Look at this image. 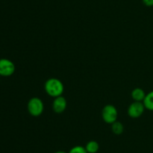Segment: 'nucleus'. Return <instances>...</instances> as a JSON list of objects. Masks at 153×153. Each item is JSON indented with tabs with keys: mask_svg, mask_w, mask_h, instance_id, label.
I'll return each mask as SVG.
<instances>
[{
	"mask_svg": "<svg viewBox=\"0 0 153 153\" xmlns=\"http://www.w3.org/2000/svg\"><path fill=\"white\" fill-rule=\"evenodd\" d=\"M69 153H88L85 147L82 146H76L70 150Z\"/></svg>",
	"mask_w": 153,
	"mask_h": 153,
	"instance_id": "nucleus-11",
	"label": "nucleus"
},
{
	"mask_svg": "<svg viewBox=\"0 0 153 153\" xmlns=\"http://www.w3.org/2000/svg\"><path fill=\"white\" fill-rule=\"evenodd\" d=\"M27 109L31 116L34 117L39 116L44 110V104L43 100L37 97H34L30 99L27 104Z\"/></svg>",
	"mask_w": 153,
	"mask_h": 153,
	"instance_id": "nucleus-2",
	"label": "nucleus"
},
{
	"mask_svg": "<svg viewBox=\"0 0 153 153\" xmlns=\"http://www.w3.org/2000/svg\"><path fill=\"white\" fill-rule=\"evenodd\" d=\"M46 92L52 98L61 96L64 93V86L63 82L58 78H49L46 81L44 85Z\"/></svg>",
	"mask_w": 153,
	"mask_h": 153,
	"instance_id": "nucleus-1",
	"label": "nucleus"
},
{
	"mask_svg": "<svg viewBox=\"0 0 153 153\" xmlns=\"http://www.w3.org/2000/svg\"><path fill=\"white\" fill-rule=\"evenodd\" d=\"M88 153H97L100 149V145L95 140H91L86 144L85 146Z\"/></svg>",
	"mask_w": 153,
	"mask_h": 153,
	"instance_id": "nucleus-9",
	"label": "nucleus"
},
{
	"mask_svg": "<svg viewBox=\"0 0 153 153\" xmlns=\"http://www.w3.org/2000/svg\"><path fill=\"white\" fill-rule=\"evenodd\" d=\"M146 93L144 90L141 88H135L131 92V98L134 100V101L143 102L146 97Z\"/></svg>",
	"mask_w": 153,
	"mask_h": 153,
	"instance_id": "nucleus-7",
	"label": "nucleus"
},
{
	"mask_svg": "<svg viewBox=\"0 0 153 153\" xmlns=\"http://www.w3.org/2000/svg\"><path fill=\"white\" fill-rule=\"evenodd\" d=\"M143 3L147 7H152L153 6V0H142Z\"/></svg>",
	"mask_w": 153,
	"mask_h": 153,
	"instance_id": "nucleus-12",
	"label": "nucleus"
},
{
	"mask_svg": "<svg viewBox=\"0 0 153 153\" xmlns=\"http://www.w3.org/2000/svg\"><path fill=\"white\" fill-rule=\"evenodd\" d=\"M102 117L105 122L113 124L117 121L118 117V111L112 104H107L102 110Z\"/></svg>",
	"mask_w": 153,
	"mask_h": 153,
	"instance_id": "nucleus-3",
	"label": "nucleus"
},
{
	"mask_svg": "<svg viewBox=\"0 0 153 153\" xmlns=\"http://www.w3.org/2000/svg\"><path fill=\"white\" fill-rule=\"evenodd\" d=\"M67 100L62 95L55 98V100H53V103H52V109H53L54 112L58 114L64 112L67 108Z\"/></svg>",
	"mask_w": 153,
	"mask_h": 153,
	"instance_id": "nucleus-6",
	"label": "nucleus"
},
{
	"mask_svg": "<svg viewBox=\"0 0 153 153\" xmlns=\"http://www.w3.org/2000/svg\"><path fill=\"white\" fill-rule=\"evenodd\" d=\"M145 109L146 108H145L143 102L134 101L128 106V115L131 118H137L143 115Z\"/></svg>",
	"mask_w": 153,
	"mask_h": 153,
	"instance_id": "nucleus-5",
	"label": "nucleus"
},
{
	"mask_svg": "<svg viewBox=\"0 0 153 153\" xmlns=\"http://www.w3.org/2000/svg\"><path fill=\"white\" fill-rule=\"evenodd\" d=\"M143 104L146 110L153 111V91L149 92L146 94Z\"/></svg>",
	"mask_w": 153,
	"mask_h": 153,
	"instance_id": "nucleus-8",
	"label": "nucleus"
},
{
	"mask_svg": "<svg viewBox=\"0 0 153 153\" xmlns=\"http://www.w3.org/2000/svg\"><path fill=\"white\" fill-rule=\"evenodd\" d=\"M55 153H67V152H65L64 151H58V152H55Z\"/></svg>",
	"mask_w": 153,
	"mask_h": 153,
	"instance_id": "nucleus-13",
	"label": "nucleus"
},
{
	"mask_svg": "<svg viewBox=\"0 0 153 153\" xmlns=\"http://www.w3.org/2000/svg\"><path fill=\"white\" fill-rule=\"evenodd\" d=\"M15 71V64L8 58H0V75L3 76H11Z\"/></svg>",
	"mask_w": 153,
	"mask_h": 153,
	"instance_id": "nucleus-4",
	"label": "nucleus"
},
{
	"mask_svg": "<svg viewBox=\"0 0 153 153\" xmlns=\"http://www.w3.org/2000/svg\"><path fill=\"white\" fill-rule=\"evenodd\" d=\"M111 130L115 134L120 135L121 134H123V132L124 126L122 122L116 121L113 124H111Z\"/></svg>",
	"mask_w": 153,
	"mask_h": 153,
	"instance_id": "nucleus-10",
	"label": "nucleus"
}]
</instances>
